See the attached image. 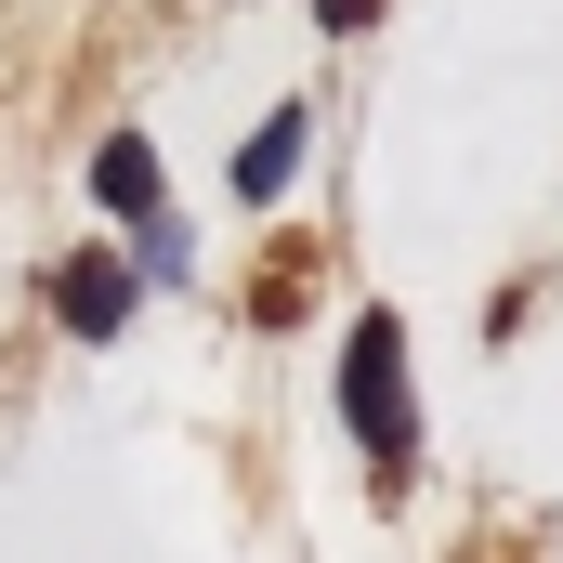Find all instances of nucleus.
<instances>
[{"label": "nucleus", "instance_id": "1", "mask_svg": "<svg viewBox=\"0 0 563 563\" xmlns=\"http://www.w3.org/2000/svg\"><path fill=\"white\" fill-rule=\"evenodd\" d=\"M341 420H354V445L380 472L420 459V432H407V314H354V341H341Z\"/></svg>", "mask_w": 563, "mask_h": 563}, {"label": "nucleus", "instance_id": "2", "mask_svg": "<svg viewBox=\"0 0 563 563\" xmlns=\"http://www.w3.org/2000/svg\"><path fill=\"white\" fill-rule=\"evenodd\" d=\"M53 314H66L79 341H119V328H132V263H66V276H53Z\"/></svg>", "mask_w": 563, "mask_h": 563}, {"label": "nucleus", "instance_id": "3", "mask_svg": "<svg viewBox=\"0 0 563 563\" xmlns=\"http://www.w3.org/2000/svg\"><path fill=\"white\" fill-rule=\"evenodd\" d=\"M301 144H314V119H301V106H276L263 132L236 144V197H250V210H276V197H288V170H301Z\"/></svg>", "mask_w": 563, "mask_h": 563}, {"label": "nucleus", "instance_id": "4", "mask_svg": "<svg viewBox=\"0 0 563 563\" xmlns=\"http://www.w3.org/2000/svg\"><path fill=\"white\" fill-rule=\"evenodd\" d=\"M92 197H106V210H132V223H157V144H144V132H106Z\"/></svg>", "mask_w": 563, "mask_h": 563}, {"label": "nucleus", "instance_id": "5", "mask_svg": "<svg viewBox=\"0 0 563 563\" xmlns=\"http://www.w3.org/2000/svg\"><path fill=\"white\" fill-rule=\"evenodd\" d=\"M314 13H328V26H341V40H354V26H367V13H380V0H314Z\"/></svg>", "mask_w": 563, "mask_h": 563}]
</instances>
